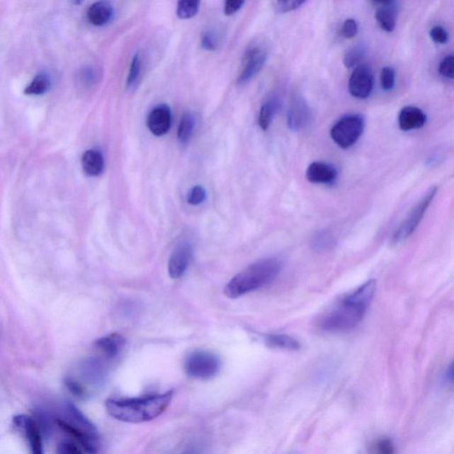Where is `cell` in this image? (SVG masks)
Returning <instances> with one entry per match:
<instances>
[{
	"instance_id": "4316f807",
	"label": "cell",
	"mask_w": 454,
	"mask_h": 454,
	"mask_svg": "<svg viewBox=\"0 0 454 454\" xmlns=\"http://www.w3.org/2000/svg\"><path fill=\"white\" fill-rule=\"evenodd\" d=\"M396 74L392 67L386 66L382 69L381 72V86L382 90L390 91L395 87Z\"/></svg>"
},
{
	"instance_id": "1f68e13d",
	"label": "cell",
	"mask_w": 454,
	"mask_h": 454,
	"mask_svg": "<svg viewBox=\"0 0 454 454\" xmlns=\"http://www.w3.org/2000/svg\"><path fill=\"white\" fill-rule=\"evenodd\" d=\"M306 0H277L278 8L281 13H290L300 8Z\"/></svg>"
},
{
	"instance_id": "4dcf8cb0",
	"label": "cell",
	"mask_w": 454,
	"mask_h": 454,
	"mask_svg": "<svg viewBox=\"0 0 454 454\" xmlns=\"http://www.w3.org/2000/svg\"><path fill=\"white\" fill-rule=\"evenodd\" d=\"M429 36L436 44L438 45H445L449 40L448 33L442 26L433 27L429 31Z\"/></svg>"
},
{
	"instance_id": "60d3db41",
	"label": "cell",
	"mask_w": 454,
	"mask_h": 454,
	"mask_svg": "<svg viewBox=\"0 0 454 454\" xmlns=\"http://www.w3.org/2000/svg\"><path fill=\"white\" fill-rule=\"evenodd\" d=\"M375 1L378 3V4L388 5L392 2V0H375Z\"/></svg>"
},
{
	"instance_id": "5b68a950",
	"label": "cell",
	"mask_w": 454,
	"mask_h": 454,
	"mask_svg": "<svg viewBox=\"0 0 454 454\" xmlns=\"http://www.w3.org/2000/svg\"><path fill=\"white\" fill-rule=\"evenodd\" d=\"M108 373V365L101 358H86L81 362L73 375L66 378L67 388L73 395L86 397L89 395V387L101 385Z\"/></svg>"
},
{
	"instance_id": "7c38bea8",
	"label": "cell",
	"mask_w": 454,
	"mask_h": 454,
	"mask_svg": "<svg viewBox=\"0 0 454 454\" xmlns=\"http://www.w3.org/2000/svg\"><path fill=\"white\" fill-rule=\"evenodd\" d=\"M193 256V248L188 242H183L176 247L168 263L169 274L172 279L184 276Z\"/></svg>"
},
{
	"instance_id": "cb8c5ba5",
	"label": "cell",
	"mask_w": 454,
	"mask_h": 454,
	"mask_svg": "<svg viewBox=\"0 0 454 454\" xmlns=\"http://www.w3.org/2000/svg\"><path fill=\"white\" fill-rule=\"evenodd\" d=\"M51 80L45 74H40L26 87L24 93L27 95H42L50 89Z\"/></svg>"
},
{
	"instance_id": "8fae6325",
	"label": "cell",
	"mask_w": 454,
	"mask_h": 454,
	"mask_svg": "<svg viewBox=\"0 0 454 454\" xmlns=\"http://www.w3.org/2000/svg\"><path fill=\"white\" fill-rule=\"evenodd\" d=\"M374 89V76L368 66L358 65L350 77L349 91L354 98L364 100Z\"/></svg>"
},
{
	"instance_id": "2e32d148",
	"label": "cell",
	"mask_w": 454,
	"mask_h": 454,
	"mask_svg": "<svg viewBox=\"0 0 454 454\" xmlns=\"http://www.w3.org/2000/svg\"><path fill=\"white\" fill-rule=\"evenodd\" d=\"M427 122V115L421 108L407 106L401 109L399 115V128L404 132L424 127Z\"/></svg>"
},
{
	"instance_id": "8992f818",
	"label": "cell",
	"mask_w": 454,
	"mask_h": 454,
	"mask_svg": "<svg viewBox=\"0 0 454 454\" xmlns=\"http://www.w3.org/2000/svg\"><path fill=\"white\" fill-rule=\"evenodd\" d=\"M365 119L360 114L347 115L334 125L331 138L341 149H349L356 143L364 132Z\"/></svg>"
},
{
	"instance_id": "277c9868",
	"label": "cell",
	"mask_w": 454,
	"mask_h": 454,
	"mask_svg": "<svg viewBox=\"0 0 454 454\" xmlns=\"http://www.w3.org/2000/svg\"><path fill=\"white\" fill-rule=\"evenodd\" d=\"M55 424L67 435L76 440L84 453H96L100 450L101 438L96 426L73 404H63L61 416Z\"/></svg>"
},
{
	"instance_id": "ac0fdd59",
	"label": "cell",
	"mask_w": 454,
	"mask_h": 454,
	"mask_svg": "<svg viewBox=\"0 0 454 454\" xmlns=\"http://www.w3.org/2000/svg\"><path fill=\"white\" fill-rule=\"evenodd\" d=\"M114 9L110 3L108 1H98L93 3L88 9L87 19L94 26H104L110 22Z\"/></svg>"
},
{
	"instance_id": "44dd1931",
	"label": "cell",
	"mask_w": 454,
	"mask_h": 454,
	"mask_svg": "<svg viewBox=\"0 0 454 454\" xmlns=\"http://www.w3.org/2000/svg\"><path fill=\"white\" fill-rule=\"evenodd\" d=\"M280 101L277 98H270L261 107L259 113V124L263 131L269 128L274 117L280 108Z\"/></svg>"
},
{
	"instance_id": "52a82bcc",
	"label": "cell",
	"mask_w": 454,
	"mask_h": 454,
	"mask_svg": "<svg viewBox=\"0 0 454 454\" xmlns=\"http://www.w3.org/2000/svg\"><path fill=\"white\" fill-rule=\"evenodd\" d=\"M221 361L217 355L207 351H195L185 361V371L190 378L209 380L215 378L221 369Z\"/></svg>"
},
{
	"instance_id": "83f0119b",
	"label": "cell",
	"mask_w": 454,
	"mask_h": 454,
	"mask_svg": "<svg viewBox=\"0 0 454 454\" xmlns=\"http://www.w3.org/2000/svg\"><path fill=\"white\" fill-rule=\"evenodd\" d=\"M440 75L446 79H453L454 76V57L453 55L446 56L438 66Z\"/></svg>"
},
{
	"instance_id": "d6986e66",
	"label": "cell",
	"mask_w": 454,
	"mask_h": 454,
	"mask_svg": "<svg viewBox=\"0 0 454 454\" xmlns=\"http://www.w3.org/2000/svg\"><path fill=\"white\" fill-rule=\"evenodd\" d=\"M82 167L84 174L90 177H97L104 170V158L97 150H87L83 154Z\"/></svg>"
},
{
	"instance_id": "4fadbf2b",
	"label": "cell",
	"mask_w": 454,
	"mask_h": 454,
	"mask_svg": "<svg viewBox=\"0 0 454 454\" xmlns=\"http://www.w3.org/2000/svg\"><path fill=\"white\" fill-rule=\"evenodd\" d=\"M288 125L293 131H301L311 120V111L304 98L295 96L292 98L287 115Z\"/></svg>"
},
{
	"instance_id": "f1b7e54d",
	"label": "cell",
	"mask_w": 454,
	"mask_h": 454,
	"mask_svg": "<svg viewBox=\"0 0 454 454\" xmlns=\"http://www.w3.org/2000/svg\"><path fill=\"white\" fill-rule=\"evenodd\" d=\"M207 193L202 186H195L190 190L188 195V202L191 205H199L205 200Z\"/></svg>"
},
{
	"instance_id": "74e56055",
	"label": "cell",
	"mask_w": 454,
	"mask_h": 454,
	"mask_svg": "<svg viewBox=\"0 0 454 454\" xmlns=\"http://www.w3.org/2000/svg\"><path fill=\"white\" fill-rule=\"evenodd\" d=\"M332 245V239L327 234H319V237L315 239L314 247L318 249V251L327 249Z\"/></svg>"
},
{
	"instance_id": "7402d4cb",
	"label": "cell",
	"mask_w": 454,
	"mask_h": 454,
	"mask_svg": "<svg viewBox=\"0 0 454 454\" xmlns=\"http://www.w3.org/2000/svg\"><path fill=\"white\" fill-rule=\"evenodd\" d=\"M378 9L375 12V20L378 23L379 26L381 27L382 30L386 33H392L396 28L397 15L396 11L392 6L388 5H383Z\"/></svg>"
},
{
	"instance_id": "f546056e",
	"label": "cell",
	"mask_w": 454,
	"mask_h": 454,
	"mask_svg": "<svg viewBox=\"0 0 454 454\" xmlns=\"http://www.w3.org/2000/svg\"><path fill=\"white\" fill-rule=\"evenodd\" d=\"M140 68H142V62H140V55L137 54L133 56L131 66H130L129 74L127 77V86L131 87L138 80L140 73Z\"/></svg>"
},
{
	"instance_id": "9c48e42d",
	"label": "cell",
	"mask_w": 454,
	"mask_h": 454,
	"mask_svg": "<svg viewBox=\"0 0 454 454\" xmlns=\"http://www.w3.org/2000/svg\"><path fill=\"white\" fill-rule=\"evenodd\" d=\"M267 59V52L260 45L249 47L242 59V69L238 84H247L261 72Z\"/></svg>"
},
{
	"instance_id": "e0dca14e",
	"label": "cell",
	"mask_w": 454,
	"mask_h": 454,
	"mask_svg": "<svg viewBox=\"0 0 454 454\" xmlns=\"http://www.w3.org/2000/svg\"><path fill=\"white\" fill-rule=\"evenodd\" d=\"M125 338L122 334L114 333L98 339L95 346L108 360H114L125 347Z\"/></svg>"
},
{
	"instance_id": "f35d334b",
	"label": "cell",
	"mask_w": 454,
	"mask_h": 454,
	"mask_svg": "<svg viewBox=\"0 0 454 454\" xmlns=\"http://www.w3.org/2000/svg\"><path fill=\"white\" fill-rule=\"evenodd\" d=\"M96 73L93 69L87 68L82 70L80 75V79L86 86H91L96 81Z\"/></svg>"
},
{
	"instance_id": "9a60e30c",
	"label": "cell",
	"mask_w": 454,
	"mask_h": 454,
	"mask_svg": "<svg viewBox=\"0 0 454 454\" xmlns=\"http://www.w3.org/2000/svg\"><path fill=\"white\" fill-rule=\"evenodd\" d=\"M338 171L332 164L324 161H314L309 165L306 178L314 184L329 185L336 181Z\"/></svg>"
},
{
	"instance_id": "ab89813d",
	"label": "cell",
	"mask_w": 454,
	"mask_h": 454,
	"mask_svg": "<svg viewBox=\"0 0 454 454\" xmlns=\"http://www.w3.org/2000/svg\"><path fill=\"white\" fill-rule=\"evenodd\" d=\"M446 382H452L453 381V365L450 364V368H447L446 375L443 376Z\"/></svg>"
},
{
	"instance_id": "b9f144b4",
	"label": "cell",
	"mask_w": 454,
	"mask_h": 454,
	"mask_svg": "<svg viewBox=\"0 0 454 454\" xmlns=\"http://www.w3.org/2000/svg\"><path fill=\"white\" fill-rule=\"evenodd\" d=\"M84 0H75L76 5H80L81 3H83Z\"/></svg>"
},
{
	"instance_id": "5bb4252c",
	"label": "cell",
	"mask_w": 454,
	"mask_h": 454,
	"mask_svg": "<svg viewBox=\"0 0 454 454\" xmlns=\"http://www.w3.org/2000/svg\"><path fill=\"white\" fill-rule=\"evenodd\" d=\"M147 127L154 135L160 137L170 131L171 125V110L169 106L161 104L150 112L147 117Z\"/></svg>"
},
{
	"instance_id": "ffe728a7",
	"label": "cell",
	"mask_w": 454,
	"mask_h": 454,
	"mask_svg": "<svg viewBox=\"0 0 454 454\" xmlns=\"http://www.w3.org/2000/svg\"><path fill=\"white\" fill-rule=\"evenodd\" d=\"M267 346L276 349L297 351L300 349V343L294 337L283 334H271L263 336Z\"/></svg>"
},
{
	"instance_id": "484cf974",
	"label": "cell",
	"mask_w": 454,
	"mask_h": 454,
	"mask_svg": "<svg viewBox=\"0 0 454 454\" xmlns=\"http://www.w3.org/2000/svg\"><path fill=\"white\" fill-rule=\"evenodd\" d=\"M365 49L363 45H356L347 50L344 57V64L347 69L353 68L360 64L364 58Z\"/></svg>"
},
{
	"instance_id": "7a4b0ae2",
	"label": "cell",
	"mask_w": 454,
	"mask_h": 454,
	"mask_svg": "<svg viewBox=\"0 0 454 454\" xmlns=\"http://www.w3.org/2000/svg\"><path fill=\"white\" fill-rule=\"evenodd\" d=\"M174 390L135 399H108L106 408L115 420L128 424H142L160 416L174 399Z\"/></svg>"
},
{
	"instance_id": "836d02e7",
	"label": "cell",
	"mask_w": 454,
	"mask_h": 454,
	"mask_svg": "<svg viewBox=\"0 0 454 454\" xmlns=\"http://www.w3.org/2000/svg\"><path fill=\"white\" fill-rule=\"evenodd\" d=\"M57 453L61 454H76L82 453L84 450L79 446V443L72 441H63L59 443Z\"/></svg>"
},
{
	"instance_id": "603a6c76",
	"label": "cell",
	"mask_w": 454,
	"mask_h": 454,
	"mask_svg": "<svg viewBox=\"0 0 454 454\" xmlns=\"http://www.w3.org/2000/svg\"><path fill=\"white\" fill-rule=\"evenodd\" d=\"M195 126V119L192 113L183 114L178 129V140L181 144L188 143Z\"/></svg>"
},
{
	"instance_id": "6da1fadb",
	"label": "cell",
	"mask_w": 454,
	"mask_h": 454,
	"mask_svg": "<svg viewBox=\"0 0 454 454\" xmlns=\"http://www.w3.org/2000/svg\"><path fill=\"white\" fill-rule=\"evenodd\" d=\"M376 281L370 280L338 301L319 319V327L326 332H347L361 323L374 299Z\"/></svg>"
},
{
	"instance_id": "3957f363",
	"label": "cell",
	"mask_w": 454,
	"mask_h": 454,
	"mask_svg": "<svg viewBox=\"0 0 454 454\" xmlns=\"http://www.w3.org/2000/svg\"><path fill=\"white\" fill-rule=\"evenodd\" d=\"M283 269L280 259L271 258L259 260L239 273L227 283L225 294L235 299L259 290L272 283Z\"/></svg>"
},
{
	"instance_id": "8d00e7d4",
	"label": "cell",
	"mask_w": 454,
	"mask_h": 454,
	"mask_svg": "<svg viewBox=\"0 0 454 454\" xmlns=\"http://www.w3.org/2000/svg\"><path fill=\"white\" fill-rule=\"evenodd\" d=\"M244 3L245 0H225L224 6L225 15L227 16H234L244 6Z\"/></svg>"
},
{
	"instance_id": "d6a6232c",
	"label": "cell",
	"mask_w": 454,
	"mask_h": 454,
	"mask_svg": "<svg viewBox=\"0 0 454 454\" xmlns=\"http://www.w3.org/2000/svg\"><path fill=\"white\" fill-rule=\"evenodd\" d=\"M358 33V25L354 19H348L344 23L342 27L343 36L347 40H351L357 36Z\"/></svg>"
},
{
	"instance_id": "30bf717a",
	"label": "cell",
	"mask_w": 454,
	"mask_h": 454,
	"mask_svg": "<svg viewBox=\"0 0 454 454\" xmlns=\"http://www.w3.org/2000/svg\"><path fill=\"white\" fill-rule=\"evenodd\" d=\"M13 424L25 436L33 453L42 454L44 453L43 436H42L41 428L34 418L28 416L25 414L17 415L13 418Z\"/></svg>"
},
{
	"instance_id": "d590c367",
	"label": "cell",
	"mask_w": 454,
	"mask_h": 454,
	"mask_svg": "<svg viewBox=\"0 0 454 454\" xmlns=\"http://www.w3.org/2000/svg\"><path fill=\"white\" fill-rule=\"evenodd\" d=\"M374 452L380 453H394V446L392 440L389 438H382L378 440L373 445Z\"/></svg>"
},
{
	"instance_id": "e575fe53",
	"label": "cell",
	"mask_w": 454,
	"mask_h": 454,
	"mask_svg": "<svg viewBox=\"0 0 454 454\" xmlns=\"http://www.w3.org/2000/svg\"><path fill=\"white\" fill-rule=\"evenodd\" d=\"M218 45V40L216 34L212 31H207L202 36V47L208 51L216 50Z\"/></svg>"
},
{
	"instance_id": "ba28073f",
	"label": "cell",
	"mask_w": 454,
	"mask_h": 454,
	"mask_svg": "<svg viewBox=\"0 0 454 454\" xmlns=\"http://www.w3.org/2000/svg\"><path fill=\"white\" fill-rule=\"evenodd\" d=\"M438 190V186H432V188L429 189V191L425 193L420 202L411 210L407 220L401 224L399 229L395 232L392 238L393 242L399 244V242L406 241L407 238H409L411 235L414 233L418 225H420L422 218H424L426 211H427L428 208L431 205L433 199L435 198Z\"/></svg>"
},
{
	"instance_id": "d4e9b609",
	"label": "cell",
	"mask_w": 454,
	"mask_h": 454,
	"mask_svg": "<svg viewBox=\"0 0 454 454\" xmlns=\"http://www.w3.org/2000/svg\"><path fill=\"white\" fill-rule=\"evenodd\" d=\"M200 0H178L177 16L179 19L193 18L199 11Z\"/></svg>"
}]
</instances>
